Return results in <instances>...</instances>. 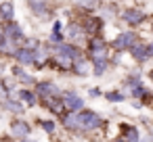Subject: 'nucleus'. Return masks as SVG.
<instances>
[{
    "label": "nucleus",
    "mask_w": 153,
    "mask_h": 142,
    "mask_svg": "<svg viewBox=\"0 0 153 142\" xmlns=\"http://www.w3.org/2000/svg\"><path fill=\"white\" fill-rule=\"evenodd\" d=\"M76 115H78L80 132H92V129H99V125H101V115H99V113L84 109V111H80V113H76Z\"/></svg>",
    "instance_id": "f257e3e1"
},
{
    "label": "nucleus",
    "mask_w": 153,
    "mask_h": 142,
    "mask_svg": "<svg viewBox=\"0 0 153 142\" xmlns=\"http://www.w3.org/2000/svg\"><path fill=\"white\" fill-rule=\"evenodd\" d=\"M63 102H65V111L67 113H80V111H84V100L74 90H65L63 92Z\"/></svg>",
    "instance_id": "f03ea898"
},
{
    "label": "nucleus",
    "mask_w": 153,
    "mask_h": 142,
    "mask_svg": "<svg viewBox=\"0 0 153 142\" xmlns=\"http://www.w3.org/2000/svg\"><path fill=\"white\" fill-rule=\"evenodd\" d=\"M36 94H38V98H51V96H63L61 94V90H59V86L55 84V82H38L36 84Z\"/></svg>",
    "instance_id": "7ed1b4c3"
},
{
    "label": "nucleus",
    "mask_w": 153,
    "mask_h": 142,
    "mask_svg": "<svg viewBox=\"0 0 153 142\" xmlns=\"http://www.w3.org/2000/svg\"><path fill=\"white\" fill-rule=\"evenodd\" d=\"M55 52H57V54H61V57H67V59H71L74 63L82 59V52H80L76 46H71V44H65V42H63V44H57V46H55Z\"/></svg>",
    "instance_id": "20e7f679"
},
{
    "label": "nucleus",
    "mask_w": 153,
    "mask_h": 142,
    "mask_svg": "<svg viewBox=\"0 0 153 142\" xmlns=\"http://www.w3.org/2000/svg\"><path fill=\"white\" fill-rule=\"evenodd\" d=\"M11 134H13L15 138L25 140V138L32 134V127H30V123H27V121H23V119H15V121L11 123Z\"/></svg>",
    "instance_id": "39448f33"
},
{
    "label": "nucleus",
    "mask_w": 153,
    "mask_h": 142,
    "mask_svg": "<svg viewBox=\"0 0 153 142\" xmlns=\"http://www.w3.org/2000/svg\"><path fill=\"white\" fill-rule=\"evenodd\" d=\"M88 52H90L92 61H101V59H107V48H105L103 40H99V38H94V40L90 42V46H88Z\"/></svg>",
    "instance_id": "423d86ee"
},
{
    "label": "nucleus",
    "mask_w": 153,
    "mask_h": 142,
    "mask_svg": "<svg viewBox=\"0 0 153 142\" xmlns=\"http://www.w3.org/2000/svg\"><path fill=\"white\" fill-rule=\"evenodd\" d=\"M15 61L21 65H36V50L32 48H17L15 50Z\"/></svg>",
    "instance_id": "0eeeda50"
},
{
    "label": "nucleus",
    "mask_w": 153,
    "mask_h": 142,
    "mask_svg": "<svg viewBox=\"0 0 153 142\" xmlns=\"http://www.w3.org/2000/svg\"><path fill=\"white\" fill-rule=\"evenodd\" d=\"M134 40H136V36L132 32H124L120 38H115L113 46H115V50H130L134 46Z\"/></svg>",
    "instance_id": "6e6552de"
},
{
    "label": "nucleus",
    "mask_w": 153,
    "mask_h": 142,
    "mask_svg": "<svg viewBox=\"0 0 153 142\" xmlns=\"http://www.w3.org/2000/svg\"><path fill=\"white\" fill-rule=\"evenodd\" d=\"M61 123H63V127L65 129H69V132H80V123H78V115L76 113H63L61 115Z\"/></svg>",
    "instance_id": "1a4fd4ad"
},
{
    "label": "nucleus",
    "mask_w": 153,
    "mask_h": 142,
    "mask_svg": "<svg viewBox=\"0 0 153 142\" xmlns=\"http://www.w3.org/2000/svg\"><path fill=\"white\" fill-rule=\"evenodd\" d=\"M130 54H132L136 61H147V59H151L149 46H143V44H134V46L130 48Z\"/></svg>",
    "instance_id": "9d476101"
},
{
    "label": "nucleus",
    "mask_w": 153,
    "mask_h": 142,
    "mask_svg": "<svg viewBox=\"0 0 153 142\" xmlns=\"http://www.w3.org/2000/svg\"><path fill=\"white\" fill-rule=\"evenodd\" d=\"M17 98H21V100H23L25 104H30V107H34V104L38 102V94L32 92V90H27V88L19 90V92H17Z\"/></svg>",
    "instance_id": "9b49d317"
},
{
    "label": "nucleus",
    "mask_w": 153,
    "mask_h": 142,
    "mask_svg": "<svg viewBox=\"0 0 153 142\" xmlns=\"http://www.w3.org/2000/svg\"><path fill=\"white\" fill-rule=\"evenodd\" d=\"M4 34H7V38L9 40H23V34H21V27L17 25V23H9L7 25V29H4Z\"/></svg>",
    "instance_id": "f8f14e48"
},
{
    "label": "nucleus",
    "mask_w": 153,
    "mask_h": 142,
    "mask_svg": "<svg viewBox=\"0 0 153 142\" xmlns=\"http://www.w3.org/2000/svg\"><path fill=\"white\" fill-rule=\"evenodd\" d=\"M82 34H84V27H80V25H76V23L67 25V29H65V38H67V40H80Z\"/></svg>",
    "instance_id": "ddd939ff"
},
{
    "label": "nucleus",
    "mask_w": 153,
    "mask_h": 142,
    "mask_svg": "<svg viewBox=\"0 0 153 142\" xmlns=\"http://www.w3.org/2000/svg\"><path fill=\"white\" fill-rule=\"evenodd\" d=\"M143 19H145V15H143L140 11H126V13H124V21H126V23L136 25V23H140Z\"/></svg>",
    "instance_id": "4468645a"
},
{
    "label": "nucleus",
    "mask_w": 153,
    "mask_h": 142,
    "mask_svg": "<svg viewBox=\"0 0 153 142\" xmlns=\"http://www.w3.org/2000/svg\"><path fill=\"white\" fill-rule=\"evenodd\" d=\"M4 107L11 111V113H17V115H21L23 113V104L19 102V100H13V98H7L4 100Z\"/></svg>",
    "instance_id": "2eb2a0df"
},
{
    "label": "nucleus",
    "mask_w": 153,
    "mask_h": 142,
    "mask_svg": "<svg viewBox=\"0 0 153 142\" xmlns=\"http://www.w3.org/2000/svg\"><path fill=\"white\" fill-rule=\"evenodd\" d=\"M0 17H2L4 21L13 19V4L11 2H2V4H0Z\"/></svg>",
    "instance_id": "dca6fc26"
},
{
    "label": "nucleus",
    "mask_w": 153,
    "mask_h": 142,
    "mask_svg": "<svg viewBox=\"0 0 153 142\" xmlns=\"http://www.w3.org/2000/svg\"><path fill=\"white\" fill-rule=\"evenodd\" d=\"M94 69H92V73L99 77V75H103L105 71H107V59H101V61H94V65H92Z\"/></svg>",
    "instance_id": "f3484780"
},
{
    "label": "nucleus",
    "mask_w": 153,
    "mask_h": 142,
    "mask_svg": "<svg viewBox=\"0 0 153 142\" xmlns=\"http://www.w3.org/2000/svg\"><path fill=\"white\" fill-rule=\"evenodd\" d=\"M74 67H76V73H78V75H86V73H88V69H86V67H88V63H86L84 59L76 61V65H74Z\"/></svg>",
    "instance_id": "a211bd4d"
},
{
    "label": "nucleus",
    "mask_w": 153,
    "mask_h": 142,
    "mask_svg": "<svg viewBox=\"0 0 153 142\" xmlns=\"http://www.w3.org/2000/svg\"><path fill=\"white\" fill-rule=\"evenodd\" d=\"M30 4H32V9H34L38 15H42V13H44V7H46V0H32Z\"/></svg>",
    "instance_id": "6ab92c4d"
},
{
    "label": "nucleus",
    "mask_w": 153,
    "mask_h": 142,
    "mask_svg": "<svg viewBox=\"0 0 153 142\" xmlns=\"http://www.w3.org/2000/svg\"><path fill=\"white\" fill-rule=\"evenodd\" d=\"M105 98L111 100V102H122L124 100V94L122 92H109V94H105Z\"/></svg>",
    "instance_id": "aec40b11"
},
{
    "label": "nucleus",
    "mask_w": 153,
    "mask_h": 142,
    "mask_svg": "<svg viewBox=\"0 0 153 142\" xmlns=\"http://www.w3.org/2000/svg\"><path fill=\"white\" fill-rule=\"evenodd\" d=\"M40 125L44 127V132H48V134H53L55 132V121H40Z\"/></svg>",
    "instance_id": "412c9836"
},
{
    "label": "nucleus",
    "mask_w": 153,
    "mask_h": 142,
    "mask_svg": "<svg viewBox=\"0 0 153 142\" xmlns=\"http://www.w3.org/2000/svg\"><path fill=\"white\" fill-rule=\"evenodd\" d=\"M0 98L2 100H7L9 98V90H7V86H4V82L0 79Z\"/></svg>",
    "instance_id": "4be33fe9"
},
{
    "label": "nucleus",
    "mask_w": 153,
    "mask_h": 142,
    "mask_svg": "<svg viewBox=\"0 0 153 142\" xmlns=\"http://www.w3.org/2000/svg\"><path fill=\"white\" fill-rule=\"evenodd\" d=\"M4 40H7V34H4V29H2V27H0V44H2Z\"/></svg>",
    "instance_id": "5701e85b"
},
{
    "label": "nucleus",
    "mask_w": 153,
    "mask_h": 142,
    "mask_svg": "<svg viewBox=\"0 0 153 142\" xmlns=\"http://www.w3.org/2000/svg\"><path fill=\"white\" fill-rule=\"evenodd\" d=\"M90 96H101V90H99V88H92V90H90Z\"/></svg>",
    "instance_id": "b1692460"
},
{
    "label": "nucleus",
    "mask_w": 153,
    "mask_h": 142,
    "mask_svg": "<svg viewBox=\"0 0 153 142\" xmlns=\"http://www.w3.org/2000/svg\"><path fill=\"white\" fill-rule=\"evenodd\" d=\"M149 54H151V57H153V42H151V44H149Z\"/></svg>",
    "instance_id": "393cba45"
},
{
    "label": "nucleus",
    "mask_w": 153,
    "mask_h": 142,
    "mask_svg": "<svg viewBox=\"0 0 153 142\" xmlns=\"http://www.w3.org/2000/svg\"><path fill=\"white\" fill-rule=\"evenodd\" d=\"M21 142H36V140H30V138H25V140H21Z\"/></svg>",
    "instance_id": "a878e982"
}]
</instances>
